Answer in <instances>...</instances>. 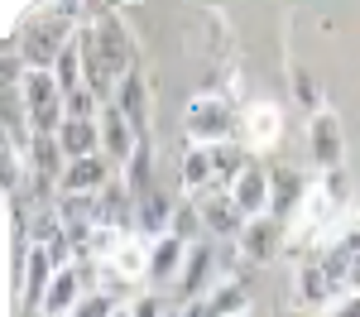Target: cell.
<instances>
[{"mask_svg":"<svg viewBox=\"0 0 360 317\" xmlns=\"http://www.w3.org/2000/svg\"><path fill=\"white\" fill-rule=\"evenodd\" d=\"M307 154H312L317 173H336L346 164V130H341V115L336 111L307 115Z\"/></svg>","mask_w":360,"mask_h":317,"instance_id":"3","label":"cell"},{"mask_svg":"<svg viewBox=\"0 0 360 317\" xmlns=\"http://www.w3.org/2000/svg\"><path fill=\"white\" fill-rule=\"evenodd\" d=\"M236 250H240V259H250V264H274V259L288 250V226H283L278 216H255V221H245Z\"/></svg>","mask_w":360,"mask_h":317,"instance_id":"5","label":"cell"},{"mask_svg":"<svg viewBox=\"0 0 360 317\" xmlns=\"http://www.w3.org/2000/svg\"><path fill=\"white\" fill-rule=\"evenodd\" d=\"M53 82L63 96H72V91H82L86 86V63H82V44L72 39L68 48H63V58L53 63Z\"/></svg>","mask_w":360,"mask_h":317,"instance_id":"18","label":"cell"},{"mask_svg":"<svg viewBox=\"0 0 360 317\" xmlns=\"http://www.w3.org/2000/svg\"><path fill=\"white\" fill-rule=\"evenodd\" d=\"M139 135H135V125L125 120V115L115 111V106H101V154L111 159L115 169H125L130 159H135V149H139Z\"/></svg>","mask_w":360,"mask_h":317,"instance_id":"11","label":"cell"},{"mask_svg":"<svg viewBox=\"0 0 360 317\" xmlns=\"http://www.w3.org/2000/svg\"><path fill=\"white\" fill-rule=\"evenodd\" d=\"M278 135H283V111H278L274 101H255V106L240 111V144H245L250 154L274 149Z\"/></svg>","mask_w":360,"mask_h":317,"instance_id":"6","label":"cell"},{"mask_svg":"<svg viewBox=\"0 0 360 317\" xmlns=\"http://www.w3.org/2000/svg\"><path fill=\"white\" fill-rule=\"evenodd\" d=\"M20 96H25L34 135H58V130L68 125V101H63V91H58L53 72H29L25 86H20Z\"/></svg>","mask_w":360,"mask_h":317,"instance_id":"2","label":"cell"},{"mask_svg":"<svg viewBox=\"0 0 360 317\" xmlns=\"http://www.w3.org/2000/svg\"><path fill=\"white\" fill-rule=\"evenodd\" d=\"M168 235H178V240H188V245H202V240H207V226H202V212H197V202H193V198L178 202Z\"/></svg>","mask_w":360,"mask_h":317,"instance_id":"20","label":"cell"},{"mask_svg":"<svg viewBox=\"0 0 360 317\" xmlns=\"http://www.w3.org/2000/svg\"><path fill=\"white\" fill-rule=\"evenodd\" d=\"M212 279H217V245L202 240V245H193L188 269H183V279H178V308H197V298L212 293V288H207Z\"/></svg>","mask_w":360,"mask_h":317,"instance_id":"9","label":"cell"},{"mask_svg":"<svg viewBox=\"0 0 360 317\" xmlns=\"http://www.w3.org/2000/svg\"><path fill=\"white\" fill-rule=\"evenodd\" d=\"M231 198H236V207L245 212V221L274 216V183H269V169H264V164H250V169L236 178Z\"/></svg>","mask_w":360,"mask_h":317,"instance_id":"8","label":"cell"},{"mask_svg":"<svg viewBox=\"0 0 360 317\" xmlns=\"http://www.w3.org/2000/svg\"><path fill=\"white\" fill-rule=\"evenodd\" d=\"M29 159V178H39V183H63V173H68V154H63V144H58V135H34L25 149Z\"/></svg>","mask_w":360,"mask_h":317,"instance_id":"14","label":"cell"},{"mask_svg":"<svg viewBox=\"0 0 360 317\" xmlns=\"http://www.w3.org/2000/svg\"><path fill=\"white\" fill-rule=\"evenodd\" d=\"M173 212H178V202H168L164 193L154 188V193H144V198L135 202V231L149 235V240H159V235H168V226H173Z\"/></svg>","mask_w":360,"mask_h":317,"instance_id":"16","label":"cell"},{"mask_svg":"<svg viewBox=\"0 0 360 317\" xmlns=\"http://www.w3.org/2000/svg\"><path fill=\"white\" fill-rule=\"evenodd\" d=\"M111 106L135 125V135L144 140V130H149V77H144V67H135V72H125V77H120Z\"/></svg>","mask_w":360,"mask_h":317,"instance_id":"12","label":"cell"},{"mask_svg":"<svg viewBox=\"0 0 360 317\" xmlns=\"http://www.w3.org/2000/svg\"><path fill=\"white\" fill-rule=\"evenodd\" d=\"M202 317H245V288L240 284H217L202 303H197Z\"/></svg>","mask_w":360,"mask_h":317,"instance_id":"19","label":"cell"},{"mask_svg":"<svg viewBox=\"0 0 360 317\" xmlns=\"http://www.w3.org/2000/svg\"><path fill=\"white\" fill-rule=\"evenodd\" d=\"M322 317H360V293H351V298H336V303H332Z\"/></svg>","mask_w":360,"mask_h":317,"instance_id":"22","label":"cell"},{"mask_svg":"<svg viewBox=\"0 0 360 317\" xmlns=\"http://www.w3.org/2000/svg\"><path fill=\"white\" fill-rule=\"evenodd\" d=\"M58 144H63L68 164L101 154V115H96V120H68V125L58 130Z\"/></svg>","mask_w":360,"mask_h":317,"instance_id":"17","label":"cell"},{"mask_svg":"<svg viewBox=\"0 0 360 317\" xmlns=\"http://www.w3.org/2000/svg\"><path fill=\"white\" fill-rule=\"evenodd\" d=\"M269 183H274V216L288 226V216L303 207V198H307V188H312V183H307L293 164H274V169H269Z\"/></svg>","mask_w":360,"mask_h":317,"instance_id":"15","label":"cell"},{"mask_svg":"<svg viewBox=\"0 0 360 317\" xmlns=\"http://www.w3.org/2000/svg\"><path fill=\"white\" fill-rule=\"evenodd\" d=\"M115 183H120V169H115L106 154H91V159L68 164L63 183H58V193H63V198H101L106 188H115Z\"/></svg>","mask_w":360,"mask_h":317,"instance_id":"4","label":"cell"},{"mask_svg":"<svg viewBox=\"0 0 360 317\" xmlns=\"http://www.w3.org/2000/svg\"><path fill=\"white\" fill-rule=\"evenodd\" d=\"M293 91H298V101H303L312 115L322 111V86L312 82V72H303V67H298V72H293Z\"/></svg>","mask_w":360,"mask_h":317,"instance_id":"21","label":"cell"},{"mask_svg":"<svg viewBox=\"0 0 360 317\" xmlns=\"http://www.w3.org/2000/svg\"><path fill=\"white\" fill-rule=\"evenodd\" d=\"M183 135L188 144H236L240 140V111H236V101H226L217 91H207V96H193L188 101V111H183Z\"/></svg>","mask_w":360,"mask_h":317,"instance_id":"1","label":"cell"},{"mask_svg":"<svg viewBox=\"0 0 360 317\" xmlns=\"http://www.w3.org/2000/svg\"><path fill=\"white\" fill-rule=\"evenodd\" d=\"M332 303H336V288H332V279H327V269L312 255H303V264H298V308L317 317V308L327 313Z\"/></svg>","mask_w":360,"mask_h":317,"instance_id":"13","label":"cell"},{"mask_svg":"<svg viewBox=\"0 0 360 317\" xmlns=\"http://www.w3.org/2000/svg\"><path fill=\"white\" fill-rule=\"evenodd\" d=\"M188 255H193V245L188 240H178V235H159V240H149V284L164 288L183 279V269H188Z\"/></svg>","mask_w":360,"mask_h":317,"instance_id":"10","label":"cell"},{"mask_svg":"<svg viewBox=\"0 0 360 317\" xmlns=\"http://www.w3.org/2000/svg\"><path fill=\"white\" fill-rule=\"evenodd\" d=\"M197 212H202V226H207V240H240L245 231V212L236 207L231 193H207V198H193Z\"/></svg>","mask_w":360,"mask_h":317,"instance_id":"7","label":"cell"}]
</instances>
